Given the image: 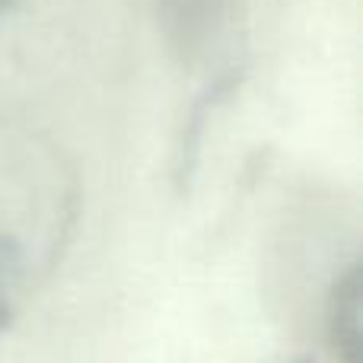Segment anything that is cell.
<instances>
[{
  "mask_svg": "<svg viewBox=\"0 0 363 363\" xmlns=\"http://www.w3.org/2000/svg\"><path fill=\"white\" fill-rule=\"evenodd\" d=\"M157 6L172 55L182 64L201 61L220 32L226 0H157Z\"/></svg>",
  "mask_w": 363,
  "mask_h": 363,
  "instance_id": "obj_1",
  "label": "cell"
},
{
  "mask_svg": "<svg viewBox=\"0 0 363 363\" xmlns=\"http://www.w3.org/2000/svg\"><path fill=\"white\" fill-rule=\"evenodd\" d=\"M325 341L332 347L338 363H360V347H363V284H360V268L351 264L345 274L335 277L325 296Z\"/></svg>",
  "mask_w": 363,
  "mask_h": 363,
  "instance_id": "obj_2",
  "label": "cell"
},
{
  "mask_svg": "<svg viewBox=\"0 0 363 363\" xmlns=\"http://www.w3.org/2000/svg\"><path fill=\"white\" fill-rule=\"evenodd\" d=\"M35 277V258L19 233L0 226V338L19 319Z\"/></svg>",
  "mask_w": 363,
  "mask_h": 363,
  "instance_id": "obj_3",
  "label": "cell"
},
{
  "mask_svg": "<svg viewBox=\"0 0 363 363\" xmlns=\"http://www.w3.org/2000/svg\"><path fill=\"white\" fill-rule=\"evenodd\" d=\"M38 4H42V0H0V29H6V26H10L13 19H19L23 13H32Z\"/></svg>",
  "mask_w": 363,
  "mask_h": 363,
  "instance_id": "obj_4",
  "label": "cell"
},
{
  "mask_svg": "<svg viewBox=\"0 0 363 363\" xmlns=\"http://www.w3.org/2000/svg\"><path fill=\"white\" fill-rule=\"evenodd\" d=\"M296 363H313V360H296Z\"/></svg>",
  "mask_w": 363,
  "mask_h": 363,
  "instance_id": "obj_5",
  "label": "cell"
}]
</instances>
